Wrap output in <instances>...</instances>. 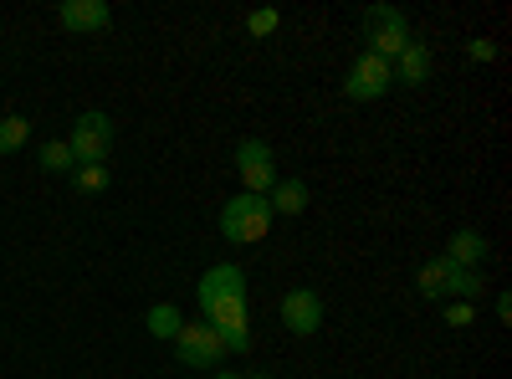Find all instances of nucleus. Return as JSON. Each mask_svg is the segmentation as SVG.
Here are the masks:
<instances>
[{"label": "nucleus", "instance_id": "f257e3e1", "mask_svg": "<svg viewBox=\"0 0 512 379\" xmlns=\"http://www.w3.org/2000/svg\"><path fill=\"white\" fill-rule=\"evenodd\" d=\"M272 205H267V195H231L226 205H221V236L231 241V246H256L267 231H272Z\"/></svg>", "mask_w": 512, "mask_h": 379}, {"label": "nucleus", "instance_id": "f03ea898", "mask_svg": "<svg viewBox=\"0 0 512 379\" xmlns=\"http://www.w3.org/2000/svg\"><path fill=\"white\" fill-rule=\"evenodd\" d=\"M364 41H369L364 52L395 62V57L410 47V21H405V11H395V6H369V11H364Z\"/></svg>", "mask_w": 512, "mask_h": 379}, {"label": "nucleus", "instance_id": "7ed1b4c3", "mask_svg": "<svg viewBox=\"0 0 512 379\" xmlns=\"http://www.w3.org/2000/svg\"><path fill=\"white\" fill-rule=\"evenodd\" d=\"M67 149H72V164L82 170V164H108V154H113V118L108 113H82L77 123H72V139H67Z\"/></svg>", "mask_w": 512, "mask_h": 379}, {"label": "nucleus", "instance_id": "20e7f679", "mask_svg": "<svg viewBox=\"0 0 512 379\" xmlns=\"http://www.w3.org/2000/svg\"><path fill=\"white\" fill-rule=\"evenodd\" d=\"M175 359L185 369H221L226 359V344H221V333L210 328V323H185L175 333Z\"/></svg>", "mask_w": 512, "mask_h": 379}, {"label": "nucleus", "instance_id": "39448f33", "mask_svg": "<svg viewBox=\"0 0 512 379\" xmlns=\"http://www.w3.org/2000/svg\"><path fill=\"white\" fill-rule=\"evenodd\" d=\"M236 170H241V190L246 195H272L277 185V159L262 139H241L236 144Z\"/></svg>", "mask_w": 512, "mask_h": 379}, {"label": "nucleus", "instance_id": "423d86ee", "mask_svg": "<svg viewBox=\"0 0 512 379\" xmlns=\"http://www.w3.org/2000/svg\"><path fill=\"white\" fill-rule=\"evenodd\" d=\"M390 88H395V72H390V62L374 57V52H359V57H354V67H349L344 93H349L354 103H374V98H384Z\"/></svg>", "mask_w": 512, "mask_h": 379}, {"label": "nucleus", "instance_id": "0eeeda50", "mask_svg": "<svg viewBox=\"0 0 512 379\" xmlns=\"http://www.w3.org/2000/svg\"><path fill=\"white\" fill-rule=\"evenodd\" d=\"M282 328L297 333V339H308V333L323 328V298L313 287H292L287 298H282Z\"/></svg>", "mask_w": 512, "mask_h": 379}, {"label": "nucleus", "instance_id": "6e6552de", "mask_svg": "<svg viewBox=\"0 0 512 379\" xmlns=\"http://www.w3.org/2000/svg\"><path fill=\"white\" fill-rule=\"evenodd\" d=\"M221 298H246V272L236 262H221V267H210L200 282H195V303H221Z\"/></svg>", "mask_w": 512, "mask_h": 379}, {"label": "nucleus", "instance_id": "1a4fd4ad", "mask_svg": "<svg viewBox=\"0 0 512 379\" xmlns=\"http://www.w3.org/2000/svg\"><path fill=\"white\" fill-rule=\"evenodd\" d=\"M57 21H62L67 31H108L113 11H108V0H62Z\"/></svg>", "mask_w": 512, "mask_h": 379}, {"label": "nucleus", "instance_id": "9d476101", "mask_svg": "<svg viewBox=\"0 0 512 379\" xmlns=\"http://www.w3.org/2000/svg\"><path fill=\"white\" fill-rule=\"evenodd\" d=\"M441 257H446L451 267H472V272H482V262H487V236H482V231H456V236L446 241Z\"/></svg>", "mask_w": 512, "mask_h": 379}, {"label": "nucleus", "instance_id": "9b49d317", "mask_svg": "<svg viewBox=\"0 0 512 379\" xmlns=\"http://www.w3.org/2000/svg\"><path fill=\"white\" fill-rule=\"evenodd\" d=\"M390 72H395L400 88H420V82L431 77V52H425V41H410V47L390 62Z\"/></svg>", "mask_w": 512, "mask_h": 379}, {"label": "nucleus", "instance_id": "f8f14e48", "mask_svg": "<svg viewBox=\"0 0 512 379\" xmlns=\"http://www.w3.org/2000/svg\"><path fill=\"white\" fill-rule=\"evenodd\" d=\"M267 205H272V216H303L308 210V180H277Z\"/></svg>", "mask_w": 512, "mask_h": 379}, {"label": "nucleus", "instance_id": "ddd939ff", "mask_svg": "<svg viewBox=\"0 0 512 379\" xmlns=\"http://www.w3.org/2000/svg\"><path fill=\"white\" fill-rule=\"evenodd\" d=\"M446 282H451V262L446 257H431L415 272V292H420V298H446Z\"/></svg>", "mask_w": 512, "mask_h": 379}, {"label": "nucleus", "instance_id": "4468645a", "mask_svg": "<svg viewBox=\"0 0 512 379\" xmlns=\"http://www.w3.org/2000/svg\"><path fill=\"white\" fill-rule=\"evenodd\" d=\"M144 328L154 333V339H169V344H175V333L185 328V313H180L175 303H154L149 318H144Z\"/></svg>", "mask_w": 512, "mask_h": 379}, {"label": "nucleus", "instance_id": "2eb2a0df", "mask_svg": "<svg viewBox=\"0 0 512 379\" xmlns=\"http://www.w3.org/2000/svg\"><path fill=\"white\" fill-rule=\"evenodd\" d=\"M482 272H472V267H451V282H446V298H456V303H477L482 298Z\"/></svg>", "mask_w": 512, "mask_h": 379}, {"label": "nucleus", "instance_id": "dca6fc26", "mask_svg": "<svg viewBox=\"0 0 512 379\" xmlns=\"http://www.w3.org/2000/svg\"><path fill=\"white\" fill-rule=\"evenodd\" d=\"M36 164H41L47 175H67V170H72V149H67V139H47V144H41V154H36Z\"/></svg>", "mask_w": 512, "mask_h": 379}, {"label": "nucleus", "instance_id": "f3484780", "mask_svg": "<svg viewBox=\"0 0 512 379\" xmlns=\"http://www.w3.org/2000/svg\"><path fill=\"white\" fill-rule=\"evenodd\" d=\"M26 134H31V123L21 113H6V118H0V154H16L26 144Z\"/></svg>", "mask_w": 512, "mask_h": 379}, {"label": "nucleus", "instance_id": "a211bd4d", "mask_svg": "<svg viewBox=\"0 0 512 379\" xmlns=\"http://www.w3.org/2000/svg\"><path fill=\"white\" fill-rule=\"evenodd\" d=\"M77 190H82V195L108 190V164H82V170H77Z\"/></svg>", "mask_w": 512, "mask_h": 379}, {"label": "nucleus", "instance_id": "6ab92c4d", "mask_svg": "<svg viewBox=\"0 0 512 379\" xmlns=\"http://www.w3.org/2000/svg\"><path fill=\"white\" fill-rule=\"evenodd\" d=\"M246 31H251V36H272V31H277V11H251V16H246Z\"/></svg>", "mask_w": 512, "mask_h": 379}, {"label": "nucleus", "instance_id": "aec40b11", "mask_svg": "<svg viewBox=\"0 0 512 379\" xmlns=\"http://www.w3.org/2000/svg\"><path fill=\"white\" fill-rule=\"evenodd\" d=\"M446 323L451 328H466V323H472V303H451L446 308Z\"/></svg>", "mask_w": 512, "mask_h": 379}, {"label": "nucleus", "instance_id": "412c9836", "mask_svg": "<svg viewBox=\"0 0 512 379\" xmlns=\"http://www.w3.org/2000/svg\"><path fill=\"white\" fill-rule=\"evenodd\" d=\"M466 57H472V62H492L497 47H492V41H472V47H466Z\"/></svg>", "mask_w": 512, "mask_h": 379}, {"label": "nucleus", "instance_id": "4be33fe9", "mask_svg": "<svg viewBox=\"0 0 512 379\" xmlns=\"http://www.w3.org/2000/svg\"><path fill=\"white\" fill-rule=\"evenodd\" d=\"M497 323H512V298L507 292H497Z\"/></svg>", "mask_w": 512, "mask_h": 379}, {"label": "nucleus", "instance_id": "5701e85b", "mask_svg": "<svg viewBox=\"0 0 512 379\" xmlns=\"http://www.w3.org/2000/svg\"><path fill=\"white\" fill-rule=\"evenodd\" d=\"M210 379H241V374H231V369H216V374H210Z\"/></svg>", "mask_w": 512, "mask_h": 379}, {"label": "nucleus", "instance_id": "b1692460", "mask_svg": "<svg viewBox=\"0 0 512 379\" xmlns=\"http://www.w3.org/2000/svg\"><path fill=\"white\" fill-rule=\"evenodd\" d=\"M251 379H267V374H251Z\"/></svg>", "mask_w": 512, "mask_h": 379}]
</instances>
